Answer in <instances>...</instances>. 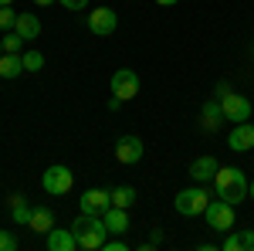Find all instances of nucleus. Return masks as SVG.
<instances>
[{"instance_id": "obj_30", "label": "nucleus", "mask_w": 254, "mask_h": 251, "mask_svg": "<svg viewBox=\"0 0 254 251\" xmlns=\"http://www.w3.org/2000/svg\"><path fill=\"white\" fill-rule=\"evenodd\" d=\"M10 3H14V0H0V7H10Z\"/></svg>"}, {"instance_id": "obj_9", "label": "nucleus", "mask_w": 254, "mask_h": 251, "mask_svg": "<svg viewBox=\"0 0 254 251\" xmlns=\"http://www.w3.org/2000/svg\"><path fill=\"white\" fill-rule=\"evenodd\" d=\"M142 153H146V146H142L139 136H119V143H116V160L119 163L132 167V163L142 160Z\"/></svg>"}, {"instance_id": "obj_10", "label": "nucleus", "mask_w": 254, "mask_h": 251, "mask_svg": "<svg viewBox=\"0 0 254 251\" xmlns=\"http://www.w3.org/2000/svg\"><path fill=\"white\" fill-rule=\"evenodd\" d=\"M81 214H105L112 207V190H102V187H92V190L81 193Z\"/></svg>"}, {"instance_id": "obj_25", "label": "nucleus", "mask_w": 254, "mask_h": 251, "mask_svg": "<svg viewBox=\"0 0 254 251\" xmlns=\"http://www.w3.org/2000/svg\"><path fill=\"white\" fill-rule=\"evenodd\" d=\"M17 248V238L10 231H0V251H14Z\"/></svg>"}, {"instance_id": "obj_11", "label": "nucleus", "mask_w": 254, "mask_h": 251, "mask_svg": "<svg viewBox=\"0 0 254 251\" xmlns=\"http://www.w3.org/2000/svg\"><path fill=\"white\" fill-rule=\"evenodd\" d=\"M44 245H48V251H75L78 248V238H75L71 228H51L44 234Z\"/></svg>"}, {"instance_id": "obj_29", "label": "nucleus", "mask_w": 254, "mask_h": 251, "mask_svg": "<svg viewBox=\"0 0 254 251\" xmlns=\"http://www.w3.org/2000/svg\"><path fill=\"white\" fill-rule=\"evenodd\" d=\"M159 7H173V3H180V0H156Z\"/></svg>"}, {"instance_id": "obj_18", "label": "nucleus", "mask_w": 254, "mask_h": 251, "mask_svg": "<svg viewBox=\"0 0 254 251\" xmlns=\"http://www.w3.org/2000/svg\"><path fill=\"white\" fill-rule=\"evenodd\" d=\"M220 122H224V109H220V98H217V102H203V119H200V126H203L207 133H214Z\"/></svg>"}, {"instance_id": "obj_16", "label": "nucleus", "mask_w": 254, "mask_h": 251, "mask_svg": "<svg viewBox=\"0 0 254 251\" xmlns=\"http://www.w3.org/2000/svg\"><path fill=\"white\" fill-rule=\"evenodd\" d=\"M27 228L34 234H48L55 228V211H48V207H34L31 211V221H27Z\"/></svg>"}, {"instance_id": "obj_13", "label": "nucleus", "mask_w": 254, "mask_h": 251, "mask_svg": "<svg viewBox=\"0 0 254 251\" xmlns=\"http://www.w3.org/2000/svg\"><path fill=\"white\" fill-rule=\"evenodd\" d=\"M217 170H220V163H217L214 156H200V160L190 163V180H196V183H210V180L217 176Z\"/></svg>"}, {"instance_id": "obj_24", "label": "nucleus", "mask_w": 254, "mask_h": 251, "mask_svg": "<svg viewBox=\"0 0 254 251\" xmlns=\"http://www.w3.org/2000/svg\"><path fill=\"white\" fill-rule=\"evenodd\" d=\"M14 24H17V14L10 7H0V31H10Z\"/></svg>"}, {"instance_id": "obj_31", "label": "nucleus", "mask_w": 254, "mask_h": 251, "mask_svg": "<svg viewBox=\"0 0 254 251\" xmlns=\"http://www.w3.org/2000/svg\"><path fill=\"white\" fill-rule=\"evenodd\" d=\"M248 193H251V197H254V183H251V187H248Z\"/></svg>"}, {"instance_id": "obj_14", "label": "nucleus", "mask_w": 254, "mask_h": 251, "mask_svg": "<svg viewBox=\"0 0 254 251\" xmlns=\"http://www.w3.org/2000/svg\"><path fill=\"white\" fill-rule=\"evenodd\" d=\"M224 251H254V228H244V231H234L224 238Z\"/></svg>"}, {"instance_id": "obj_4", "label": "nucleus", "mask_w": 254, "mask_h": 251, "mask_svg": "<svg viewBox=\"0 0 254 251\" xmlns=\"http://www.w3.org/2000/svg\"><path fill=\"white\" fill-rule=\"evenodd\" d=\"M217 92H220V109H224V119H231V122H248V119H251V102L241 95V92H231L227 85H220Z\"/></svg>"}, {"instance_id": "obj_15", "label": "nucleus", "mask_w": 254, "mask_h": 251, "mask_svg": "<svg viewBox=\"0 0 254 251\" xmlns=\"http://www.w3.org/2000/svg\"><path fill=\"white\" fill-rule=\"evenodd\" d=\"M102 221H105L109 234H126L129 231V214H126V207H109V211L102 214Z\"/></svg>"}, {"instance_id": "obj_23", "label": "nucleus", "mask_w": 254, "mask_h": 251, "mask_svg": "<svg viewBox=\"0 0 254 251\" xmlns=\"http://www.w3.org/2000/svg\"><path fill=\"white\" fill-rule=\"evenodd\" d=\"M20 58H24V72H41L44 68V55L41 51H24Z\"/></svg>"}, {"instance_id": "obj_7", "label": "nucleus", "mask_w": 254, "mask_h": 251, "mask_svg": "<svg viewBox=\"0 0 254 251\" xmlns=\"http://www.w3.org/2000/svg\"><path fill=\"white\" fill-rule=\"evenodd\" d=\"M88 31L98 34V38H109V34H116L119 31V17L112 7H95L92 14H88Z\"/></svg>"}, {"instance_id": "obj_12", "label": "nucleus", "mask_w": 254, "mask_h": 251, "mask_svg": "<svg viewBox=\"0 0 254 251\" xmlns=\"http://www.w3.org/2000/svg\"><path fill=\"white\" fill-rule=\"evenodd\" d=\"M227 146H231L234 153L251 150L254 146V126L251 122H234V129H231V136H227Z\"/></svg>"}, {"instance_id": "obj_5", "label": "nucleus", "mask_w": 254, "mask_h": 251, "mask_svg": "<svg viewBox=\"0 0 254 251\" xmlns=\"http://www.w3.org/2000/svg\"><path fill=\"white\" fill-rule=\"evenodd\" d=\"M71 183H75V173H71L68 167H61V163L48 167V170L41 173V187L51 193V197H64V193L71 190Z\"/></svg>"}, {"instance_id": "obj_3", "label": "nucleus", "mask_w": 254, "mask_h": 251, "mask_svg": "<svg viewBox=\"0 0 254 251\" xmlns=\"http://www.w3.org/2000/svg\"><path fill=\"white\" fill-rule=\"evenodd\" d=\"M207 204H210V197H207V190H203V183H196V187H187V190H180L173 197V207L183 217H196V214L207 211Z\"/></svg>"}, {"instance_id": "obj_20", "label": "nucleus", "mask_w": 254, "mask_h": 251, "mask_svg": "<svg viewBox=\"0 0 254 251\" xmlns=\"http://www.w3.org/2000/svg\"><path fill=\"white\" fill-rule=\"evenodd\" d=\"M31 211L34 207H27L24 197H10V217H14V224H27L31 221Z\"/></svg>"}, {"instance_id": "obj_26", "label": "nucleus", "mask_w": 254, "mask_h": 251, "mask_svg": "<svg viewBox=\"0 0 254 251\" xmlns=\"http://www.w3.org/2000/svg\"><path fill=\"white\" fill-rule=\"evenodd\" d=\"M64 3V10H85L88 7V0H61Z\"/></svg>"}, {"instance_id": "obj_19", "label": "nucleus", "mask_w": 254, "mask_h": 251, "mask_svg": "<svg viewBox=\"0 0 254 251\" xmlns=\"http://www.w3.org/2000/svg\"><path fill=\"white\" fill-rule=\"evenodd\" d=\"M24 72V58L20 55H0V78H17Z\"/></svg>"}, {"instance_id": "obj_8", "label": "nucleus", "mask_w": 254, "mask_h": 251, "mask_svg": "<svg viewBox=\"0 0 254 251\" xmlns=\"http://www.w3.org/2000/svg\"><path fill=\"white\" fill-rule=\"evenodd\" d=\"M112 95H119L122 102L139 95V75L132 68H119L116 75H112Z\"/></svg>"}, {"instance_id": "obj_6", "label": "nucleus", "mask_w": 254, "mask_h": 251, "mask_svg": "<svg viewBox=\"0 0 254 251\" xmlns=\"http://www.w3.org/2000/svg\"><path fill=\"white\" fill-rule=\"evenodd\" d=\"M203 217H207V224H210L214 231H231V228H234V204H227V200L217 197V200L207 204Z\"/></svg>"}, {"instance_id": "obj_2", "label": "nucleus", "mask_w": 254, "mask_h": 251, "mask_svg": "<svg viewBox=\"0 0 254 251\" xmlns=\"http://www.w3.org/2000/svg\"><path fill=\"white\" fill-rule=\"evenodd\" d=\"M71 231H75V238H78V248L95 251V248H102V245H105L109 228H105L102 214H78V217L71 221Z\"/></svg>"}, {"instance_id": "obj_28", "label": "nucleus", "mask_w": 254, "mask_h": 251, "mask_svg": "<svg viewBox=\"0 0 254 251\" xmlns=\"http://www.w3.org/2000/svg\"><path fill=\"white\" fill-rule=\"evenodd\" d=\"M38 7H51V3H58V0H34Z\"/></svg>"}, {"instance_id": "obj_22", "label": "nucleus", "mask_w": 254, "mask_h": 251, "mask_svg": "<svg viewBox=\"0 0 254 251\" xmlns=\"http://www.w3.org/2000/svg\"><path fill=\"white\" fill-rule=\"evenodd\" d=\"M0 44H3V51H7V55H24V44H27V41L14 31V34H3V38H0Z\"/></svg>"}, {"instance_id": "obj_27", "label": "nucleus", "mask_w": 254, "mask_h": 251, "mask_svg": "<svg viewBox=\"0 0 254 251\" xmlns=\"http://www.w3.org/2000/svg\"><path fill=\"white\" fill-rule=\"evenodd\" d=\"M102 248H105V251H126V241H122V238H116V241H105Z\"/></svg>"}, {"instance_id": "obj_17", "label": "nucleus", "mask_w": 254, "mask_h": 251, "mask_svg": "<svg viewBox=\"0 0 254 251\" xmlns=\"http://www.w3.org/2000/svg\"><path fill=\"white\" fill-rule=\"evenodd\" d=\"M14 31H17L24 41H34L41 34V20L38 14H17V24H14Z\"/></svg>"}, {"instance_id": "obj_32", "label": "nucleus", "mask_w": 254, "mask_h": 251, "mask_svg": "<svg viewBox=\"0 0 254 251\" xmlns=\"http://www.w3.org/2000/svg\"><path fill=\"white\" fill-rule=\"evenodd\" d=\"M0 55H3V44H0Z\"/></svg>"}, {"instance_id": "obj_1", "label": "nucleus", "mask_w": 254, "mask_h": 251, "mask_svg": "<svg viewBox=\"0 0 254 251\" xmlns=\"http://www.w3.org/2000/svg\"><path fill=\"white\" fill-rule=\"evenodd\" d=\"M248 176L244 170H237V167H220L214 176V190L220 200H227V204H241L244 197H248Z\"/></svg>"}, {"instance_id": "obj_21", "label": "nucleus", "mask_w": 254, "mask_h": 251, "mask_svg": "<svg viewBox=\"0 0 254 251\" xmlns=\"http://www.w3.org/2000/svg\"><path fill=\"white\" fill-rule=\"evenodd\" d=\"M136 204V187H116L112 190V207H132Z\"/></svg>"}]
</instances>
